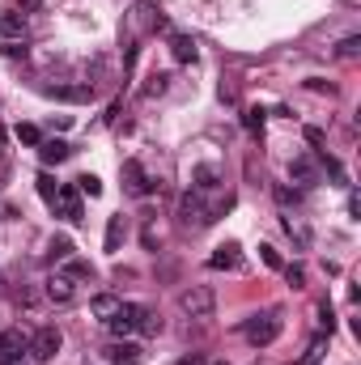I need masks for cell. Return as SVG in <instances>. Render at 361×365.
<instances>
[{"instance_id":"obj_13","label":"cell","mask_w":361,"mask_h":365,"mask_svg":"<svg viewBox=\"0 0 361 365\" xmlns=\"http://www.w3.org/2000/svg\"><path fill=\"white\" fill-rule=\"evenodd\" d=\"M289 179L302 182V187H315V182H319V166H315L310 158H293V162H289Z\"/></svg>"},{"instance_id":"obj_3","label":"cell","mask_w":361,"mask_h":365,"mask_svg":"<svg viewBox=\"0 0 361 365\" xmlns=\"http://www.w3.org/2000/svg\"><path fill=\"white\" fill-rule=\"evenodd\" d=\"M175 212H179V225H187V230H204V225L213 221V212L204 208V195H200V191H183Z\"/></svg>"},{"instance_id":"obj_29","label":"cell","mask_w":361,"mask_h":365,"mask_svg":"<svg viewBox=\"0 0 361 365\" xmlns=\"http://www.w3.org/2000/svg\"><path fill=\"white\" fill-rule=\"evenodd\" d=\"M77 191H81V195H90V200H93V195H102V182L93 179V175H86V179H77Z\"/></svg>"},{"instance_id":"obj_34","label":"cell","mask_w":361,"mask_h":365,"mask_svg":"<svg viewBox=\"0 0 361 365\" xmlns=\"http://www.w3.org/2000/svg\"><path fill=\"white\" fill-rule=\"evenodd\" d=\"M179 365H204V353H191V357H183Z\"/></svg>"},{"instance_id":"obj_26","label":"cell","mask_w":361,"mask_h":365,"mask_svg":"<svg viewBox=\"0 0 361 365\" xmlns=\"http://www.w3.org/2000/svg\"><path fill=\"white\" fill-rule=\"evenodd\" d=\"M276 200H280V208H298V200H302V195H298L289 182H276Z\"/></svg>"},{"instance_id":"obj_8","label":"cell","mask_w":361,"mask_h":365,"mask_svg":"<svg viewBox=\"0 0 361 365\" xmlns=\"http://www.w3.org/2000/svg\"><path fill=\"white\" fill-rule=\"evenodd\" d=\"M26 349H30V336H26L21 327H4V331H0V365L21 361Z\"/></svg>"},{"instance_id":"obj_24","label":"cell","mask_w":361,"mask_h":365,"mask_svg":"<svg viewBox=\"0 0 361 365\" xmlns=\"http://www.w3.org/2000/svg\"><path fill=\"white\" fill-rule=\"evenodd\" d=\"M17 140H21V145H34V149H39V145H43V132H39L34 123H17Z\"/></svg>"},{"instance_id":"obj_6","label":"cell","mask_w":361,"mask_h":365,"mask_svg":"<svg viewBox=\"0 0 361 365\" xmlns=\"http://www.w3.org/2000/svg\"><path fill=\"white\" fill-rule=\"evenodd\" d=\"M51 208H56V217H64L68 225H77V221L86 217V208H81V191H77V187H60Z\"/></svg>"},{"instance_id":"obj_22","label":"cell","mask_w":361,"mask_h":365,"mask_svg":"<svg viewBox=\"0 0 361 365\" xmlns=\"http://www.w3.org/2000/svg\"><path fill=\"white\" fill-rule=\"evenodd\" d=\"M336 56H340V60H357V56H361V34L340 38V43H336Z\"/></svg>"},{"instance_id":"obj_7","label":"cell","mask_w":361,"mask_h":365,"mask_svg":"<svg viewBox=\"0 0 361 365\" xmlns=\"http://www.w3.org/2000/svg\"><path fill=\"white\" fill-rule=\"evenodd\" d=\"M123 191H128V195H136V200H145V195L153 191V179L145 175V166H141L136 158H128V162H123Z\"/></svg>"},{"instance_id":"obj_20","label":"cell","mask_w":361,"mask_h":365,"mask_svg":"<svg viewBox=\"0 0 361 365\" xmlns=\"http://www.w3.org/2000/svg\"><path fill=\"white\" fill-rule=\"evenodd\" d=\"M123 234H128V230H123V217H111V221H106V255H115V251H119Z\"/></svg>"},{"instance_id":"obj_18","label":"cell","mask_w":361,"mask_h":365,"mask_svg":"<svg viewBox=\"0 0 361 365\" xmlns=\"http://www.w3.org/2000/svg\"><path fill=\"white\" fill-rule=\"evenodd\" d=\"M0 34H4L9 43H17V38L26 34V17H17V13H0Z\"/></svg>"},{"instance_id":"obj_4","label":"cell","mask_w":361,"mask_h":365,"mask_svg":"<svg viewBox=\"0 0 361 365\" xmlns=\"http://www.w3.org/2000/svg\"><path fill=\"white\" fill-rule=\"evenodd\" d=\"M60 344H64V336H60V327H39V331L30 336V349H26V353H30L34 361L43 365V361H51V357L60 353Z\"/></svg>"},{"instance_id":"obj_14","label":"cell","mask_w":361,"mask_h":365,"mask_svg":"<svg viewBox=\"0 0 361 365\" xmlns=\"http://www.w3.org/2000/svg\"><path fill=\"white\" fill-rule=\"evenodd\" d=\"M119 306H123V297H115V293H98V297L90 302V314L106 323V319H115V314H119Z\"/></svg>"},{"instance_id":"obj_25","label":"cell","mask_w":361,"mask_h":365,"mask_svg":"<svg viewBox=\"0 0 361 365\" xmlns=\"http://www.w3.org/2000/svg\"><path fill=\"white\" fill-rule=\"evenodd\" d=\"M136 331H145V336H158V331H162V319H158L153 310H145V306H141V327H136Z\"/></svg>"},{"instance_id":"obj_11","label":"cell","mask_w":361,"mask_h":365,"mask_svg":"<svg viewBox=\"0 0 361 365\" xmlns=\"http://www.w3.org/2000/svg\"><path fill=\"white\" fill-rule=\"evenodd\" d=\"M102 361H106V365H136V361H141V349H136V344H128V340H115V344H106V349H102Z\"/></svg>"},{"instance_id":"obj_21","label":"cell","mask_w":361,"mask_h":365,"mask_svg":"<svg viewBox=\"0 0 361 365\" xmlns=\"http://www.w3.org/2000/svg\"><path fill=\"white\" fill-rule=\"evenodd\" d=\"M64 276H68V280H93V268L86 259H73V255H68V259H64Z\"/></svg>"},{"instance_id":"obj_2","label":"cell","mask_w":361,"mask_h":365,"mask_svg":"<svg viewBox=\"0 0 361 365\" xmlns=\"http://www.w3.org/2000/svg\"><path fill=\"white\" fill-rule=\"evenodd\" d=\"M285 331V314L272 306V310H264V314H255L251 323H247V340L255 344V349H268L272 340Z\"/></svg>"},{"instance_id":"obj_1","label":"cell","mask_w":361,"mask_h":365,"mask_svg":"<svg viewBox=\"0 0 361 365\" xmlns=\"http://www.w3.org/2000/svg\"><path fill=\"white\" fill-rule=\"evenodd\" d=\"M179 310L187 314V319H213L217 314V293L208 289V284H191V289H183L179 293Z\"/></svg>"},{"instance_id":"obj_35","label":"cell","mask_w":361,"mask_h":365,"mask_svg":"<svg viewBox=\"0 0 361 365\" xmlns=\"http://www.w3.org/2000/svg\"><path fill=\"white\" fill-rule=\"evenodd\" d=\"M39 4H43V0H21V9H39Z\"/></svg>"},{"instance_id":"obj_10","label":"cell","mask_w":361,"mask_h":365,"mask_svg":"<svg viewBox=\"0 0 361 365\" xmlns=\"http://www.w3.org/2000/svg\"><path fill=\"white\" fill-rule=\"evenodd\" d=\"M145 30H162V9L149 0L132 9V34H145Z\"/></svg>"},{"instance_id":"obj_23","label":"cell","mask_w":361,"mask_h":365,"mask_svg":"<svg viewBox=\"0 0 361 365\" xmlns=\"http://www.w3.org/2000/svg\"><path fill=\"white\" fill-rule=\"evenodd\" d=\"M39 195H43V200H47V204H56V191H60V182L51 179V175H47V170H43V175H39Z\"/></svg>"},{"instance_id":"obj_33","label":"cell","mask_w":361,"mask_h":365,"mask_svg":"<svg viewBox=\"0 0 361 365\" xmlns=\"http://www.w3.org/2000/svg\"><path fill=\"white\" fill-rule=\"evenodd\" d=\"M247 128L260 136V132H264V110H251V115H247Z\"/></svg>"},{"instance_id":"obj_15","label":"cell","mask_w":361,"mask_h":365,"mask_svg":"<svg viewBox=\"0 0 361 365\" xmlns=\"http://www.w3.org/2000/svg\"><path fill=\"white\" fill-rule=\"evenodd\" d=\"M208 264H213V268H238V264H243V255H238V242H225V247H217V251L208 255Z\"/></svg>"},{"instance_id":"obj_12","label":"cell","mask_w":361,"mask_h":365,"mask_svg":"<svg viewBox=\"0 0 361 365\" xmlns=\"http://www.w3.org/2000/svg\"><path fill=\"white\" fill-rule=\"evenodd\" d=\"M39 158H43V166H60V162L73 158V145L68 140H43L39 145Z\"/></svg>"},{"instance_id":"obj_27","label":"cell","mask_w":361,"mask_h":365,"mask_svg":"<svg viewBox=\"0 0 361 365\" xmlns=\"http://www.w3.org/2000/svg\"><path fill=\"white\" fill-rule=\"evenodd\" d=\"M319 331H327V336L336 331V314H332V306H327V302H319Z\"/></svg>"},{"instance_id":"obj_17","label":"cell","mask_w":361,"mask_h":365,"mask_svg":"<svg viewBox=\"0 0 361 365\" xmlns=\"http://www.w3.org/2000/svg\"><path fill=\"white\" fill-rule=\"evenodd\" d=\"M51 98H60V102H90L93 98V86H56V90H47Z\"/></svg>"},{"instance_id":"obj_19","label":"cell","mask_w":361,"mask_h":365,"mask_svg":"<svg viewBox=\"0 0 361 365\" xmlns=\"http://www.w3.org/2000/svg\"><path fill=\"white\" fill-rule=\"evenodd\" d=\"M217 179H221V175H217V166H195V170H191V182H195L191 191H200V195H204V191H213V187H217Z\"/></svg>"},{"instance_id":"obj_9","label":"cell","mask_w":361,"mask_h":365,"mask_svg":"<svg viewBox=\"0 0 361 365\" xmlns=\"http://www.w3.org/2000/svg\"><path fill=\"white\" fill-rule=\"evenodd\" d=\"M47 302H56V306H73V302H77V280H68L64 272L47 276Z\"/></svg>"},{"instance_id":"obj_16","label":"cell","mask_w":361,"mask_h":365,"mask_svg":"<svg viewBox=\"0 0 361 365\" xmlns=\"http://www.w3.org/2000/svg\"><path fill=\"white\" fill-rule=\"evenodd\" d=\"M171 56H175L179 64H195V38H187V34H171Z\"/></svg>"},{"instance_id":"obj_30","label":"cell","mask_w":361,"mask_h":365,"mask_svg":"<svg viewBox=\"0 0 361 365\" xmlns=\"http://www.w3.org/2000/svg\"><path fill=\"white\" fill-rule=\"evenodd\" d=\"M68 255H73V242H68V238H56V242H51V259H60V264H64Z\"/></svg>"},{"instance_id":"obj_31","label":"cell","mask_w":361,"mask_h":365,"mask_svg":"<svg viewBox=\"0 0 361 365\" xmlns=\"http://www.w3.org/2000/svg\"><path fill=\"white\" fill-rule=\"evenodd\" d=\"M285 280H289L293 289H302V284H306V272H302L298 264H289V268H285Z\"/></svg>"},{"instance_id":"obj_5","label":"cell","mask_w":361,"mask_h":365,"mask_svg":"<svg viewBox=\"0 0 361 365\" xmlns=\"http://www.w3.org/2000/svg\"><path fill=\"white\" fill-rule=\"evenodd\" d=\"M136 327H141V306H132V302H123V306H119V314H115V319H106V331H111L115 340L136 336Z\"/></svg>"},{"instance_id":"obj_36","label":"cell","mask_w":361,"mask_h":365,"mask_svg":"<svg viewBox=\"0 0 361 365\" xmlns=\"http://www.w3.org/2000/svg\"><path fill=\"white\" fill-rule=\"evenodd\" d=\"M9 365H21V361H9Z\"/></svg>"},{"instance_id":"obj_32","label":"cell","mask_w":361,"mask_h":365,"mask_svg":"<svg viewBox=\"0 0 361 365\" xmlns=\"http://www.w3.org/2000/svg\"><path fill=\"white\" fill-rule=\"evenodd\" d=\"M260 255H264V264H268V268H285V264H280V255H276V247H260Z\"/></svg>"},{"instance_id":"obj_28","label":"cell","mask_w":361,"mask_h":365,"mask_svg":"<svg viewBox=\"0 0 361 365\" xmlns=\"http://www.w3.org/2000/svg\"><path fill=\"white\" fill-rule=\"evenodd\" d=\"M166 86H171V77H166V73L149 77V86H145V98H158V93H166Z\"/></svg>"}]
</instances>
